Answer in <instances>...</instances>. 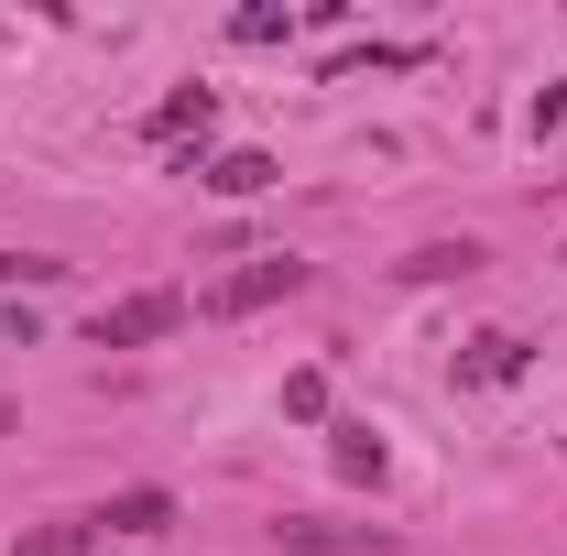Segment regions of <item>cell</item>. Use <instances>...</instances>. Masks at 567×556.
Instances as JSON below:
<instances>
[{
	"label": "cell",
	"instance_id": "9c48e42d",
	"mask_svg": "<svg viewBox=\"0 0 567 556\" xmlns=\"http://www.w3.org/2000/svg\"><path fill=\"white\" fill-rule=\"evenodd\" d=\"M328 436H339V470H350V481H382V436H371V425H328Z\"/></svg>",
	"mask_w": 567,
	"mask_h": 556
},
{
	"label": "cell",
	"instance_id": "6da1fadb",
	"mask_svg": "<svg viewBox=\"0 0 567 556\" xmlns=\"http://www.w3.org/2000/svg\"><path fill=\"white\" fill-rule=\"evenodd\" d=\"M175 328H186V295H121V306L87 317V349H153Z\"/></svg>",
	"mask_w": 567,
	"mask_h": 556
},
{
	"label": "cell",
	"instance_id": "7a4b0ae2",
	"mask_svg": "<svg viewBox=\"0 0 567 556\" xmlns=\"http://www.w3.org/2000/svg\"><path fill=\"white\" fill-rule=\"evenodd\" d=\"M295 284H306V262H295V251H274V262H251V274L208 284V295H197V317H251V306H284Z\"/></svg>",
	"mask_w": 567,
	"mask_h": 556
},
{
	"label": "cell",
	"instance_id": "ba28073f",
	"mask_svg": "<svg viewBox=\"0 0 567 556\" xmlns=\"http://www.w3.org/2000/svg\"><path fill=\"white\" fill-rule=\"evenodd\" d=\"M404 274H415V284H447V274H481V240H436V251H415Z\"/></svg>",
	"mask_w": 567,
	"mask_h": 556
},
{
	"label": "cell",
	"instance_id": "7c38bea8",
	"mask_svg": "<svg viewBox=\"0 0 567 556\" xmlns=\"http://www.w3.org/2000/svg\"><path fill=\"white\" fill-rule=\"evenodd\" d=\"M0 436H11V404H0Z\"/></svg>",
	"mask_w": 567,
	"mask_h": 556
},
{
	"label": "cell",
	"instance_id": "277c9868",
	"mask_svg": "<svg viewBox=\"0 0 567 556\" xmlns=\"http://www.w3.org/2000/svg\"><path fill=\"white\" fill-rule=\"evenodd\" d=\"M186 175H197L208 197H262L284 164H274V153H218V164H186Z\"/></svg>",
	"mask_w": 567,
	"mask_h": 556
},
{
	"label": "cell",
	"instance_id": "5b68a950",
	"mask_svg": "<svg viewBox=\"0 0 567 556\" xmlns=\"http://www.w3.org/2000/svg\"><path fill=\"white\" fill-rule=\"evenodd\" d=\"M99 524H110V535H164V524H175V491H110V502H99Z\"/></svg>",
	"mask_w": 567,
	"mask_h": 556
},
{
	"label": "cell",
	"instance_id": "8992f818",
	"mask_svg": "<svg viewBox=\"0 0 567 556\" xmlns=\"http://www.w3.org/2000/svg\"><path fill=\"white\" fill-rule=\"evenodd\" d=\"M524 360H535V349L513 339V328H492V339H470V360H458V382H524Z\"/></svg>",
	"mask_w": 567,
	"mask_h": 556
},
{
	"label": "cell",
	"instance_id": "8fae6325",
	"mask_svg": "<svg viewBox=\"0 0 567 556\" xmlns=\"http://www.w3.org/2000/svg\"><path fill=\"white\" fill-rule=\"evenodd\" d=\"M66 262H44V251H0V284H55Z\"/></svg>",
	"mask_w": 567,
	"mask_h": 556
},
{
	"label": "cell",
	"instance_id": "52a82bcc",
	"mask_svg": "<svg viewBox=\"0 0 567 556\" xmlns=\"http://www.w3.org/2000/svg\"><path fill=\"white\" fill-rule=\"evenodd\" d=\"M208 121H218V87H175L153 110V142H186V132H208Z\"/></svg>",
	"mask_w": 567,
	"mask_h": 556
},
{
	"label": "cell",
	"instance_id": "30bf717a",
	"mask_svg": "<svg viewBox=\"0 0 567 556\" xmlns=\"http://www.w3.org/2000/svg\"><path fill=\"white\" fill-rule=\"evenodd\" d=\"M229 33H240V44H284V33H295V11H240Z\"/></svg>",
	"mask_w": 567,
	"mask_h": 556
},
{
	"label": "cell",
	"instance_id": "3957f363",
	"mask_svg": "<svg viewBox=\"0 0 567 556\" xmlns=\"http://www.w3.org/2000/svg\"><path fill=\"white\" fill-rule=\"evenodd\" d=\"M274 546L284 556H360V546H382V524H274Z\"/></svg>",
	"mask_w": 567,
	"mask_h": 556
}]
</instances>
